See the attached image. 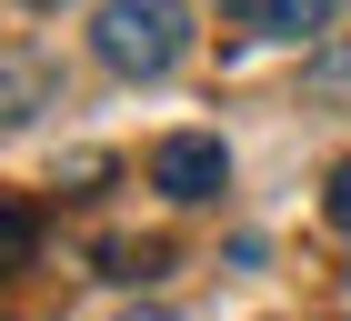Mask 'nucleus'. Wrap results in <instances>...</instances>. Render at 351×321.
Masks as SVG:
<instances>
[{
    "label": "nucleus",
    "mask_w": 351,
    "mask_h": 321,
    "mask_svg": "<svg viewBox=\"0 0 351 321\" xmlns=\"http://www.w3.org/2000/svg\"><path fill=\"white\" fill-rule=\"evenodd\" d=\"M90 51H101L121 80H161L171 60L191 51V10H181V0H101Z\"/></svg>",
    "instance_id": "nucleus-1"
},
{
    "label": "nucleus",
    "mask_w": 351,
    "mask_h": 321,
    "mask_svg": "<svg viewBox=\"0 0 351 321\" xmlns=\"http://www.w3.org/2000/svg\"><path fill=\"white\" fill-rule=\"evenodd\" d=\"M151 181H161L171 201H211V191L231 181V151H221L211 131H171L161 151H151Z\"/></svg>",
    "instance_id": "nucleus-2"
},
{
    "label": "nucleus",
    "mask_w": 351,
    "mask_h": 321,
    "mask_svg": "<svg viewBox=\"0 0 351 321\" xmlns=\"http://www.w3.org/2000/svg\"><path fill=\"white\" fill-rule=\"evenodd\" d=\"M231 21H251V30H271V40H301V30H322L331 21V0H221Z\"/></svg>",
    "instance_id": "nucleus-3"
},
{
    "label": "nucleus",
    "mask_w": 351,
    "mask_h": 321,
    "mask_svg": "<svg viewBox=\"0 0 351 321\" xmlns=\"http://www.w3.org/2000/svg\"><path fill=\"white\" fill-rule=\"evenodd\" d=\"M40 101H51V71H40L30 51H0V131H21Z\"/></svg>",
    "instance_id": "nucleus-4"
},
{
    "label": "nucleus",
    "mask_w": 351,
    "mask_h": 321,
    "mask_svg": "<svg viewBox=\"0 0 351 321\" xmlns=\"http://www.w3.org/2000/svg\"><path fill=\"white\" fill-rule=\"evenodd\" d=\"M30 251H40V221H30V201H0V271H21Z\"/></svg>",
    "instance_id": "nucleus-5"
},
{
    "label": "nucleus",
    "mask_w": 351,
    "mask_h": 321,
    "mask_svg": "<svg viewBox=\"0 0 351 321\" xmlns=\"http://www.w3.org/2000/svg\"><path fill=\"white\" fill-rule=\"evenodd\" d=\"M311 91L351 110V40H322V51H311Z\"/></svg>",
    "instance_id": "nucleus-6"
},
{
    "label": "nucleus",
    "mask_w": 351,
    "mask_h": 321,
    "mask_svg": "<svg viewBox=\"0 0 351 321\" xmlns=\"http://www.w3.org/2000/svg\"><path fill=\"white\" fill-rule=\"evenodd\" d=\"M322 211H331V221L351 231V160H331V191H322Z\"/></svg>",
    "instance_id": "nucleus-7"
},
{
    "label": "nucleus",
    "mask_w": 351,
    "mask_h": 321,
    "mask_svg": "<svg viewBox=\"0 0 351 321\" xmlns=\"http://www.w3.org/2000/svg\"><path fill=\"white\" fill-rule=\"evenodd\" d=\"M131 321H171V311H131Z\"/></svg>",
    "instance_id": "nucleus-8"
},
{
    "label": "nucleus",
    "mask_w": 351,
    "mask_h": 321,
    "mask_svg": "<svg viewBox=\"0 0 351 321\" xmlns=\"http://www.w3.org/2000/svg\"><path fill=\"white\" fill-rule=\"evenodd\" d=\"M30 10H60V0H30Z\"/></svg>",
    "instance_id": "nucleus-9"
}]
</instances>
